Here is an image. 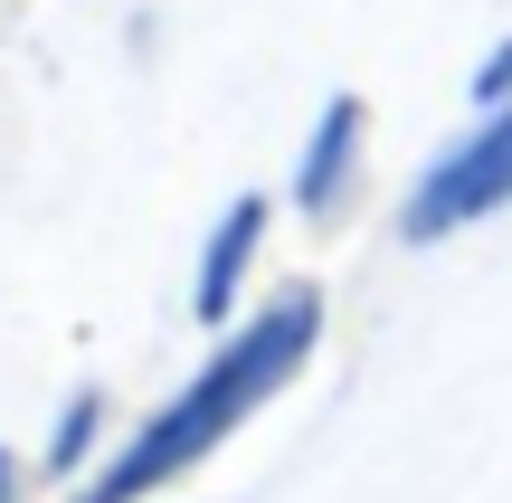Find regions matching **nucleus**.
<instances>
[{"label":"nucleus","instance_id":"f257e3e1","mask_svg":"<svg viewBox=\"0 0 512 503\" xmlns=\"http://www.w3.org/2000/svg\"><path fill=\"white\" fill-rule=\"evenodd\" d=\"M313 333H323V304H313L304 285H294V295H275L266 314H247V333H228L219 361H209V371L190 380L162 418H143V428L124 437V456H114L95 485H76V503H143V494H162L171 475H190V466H200V456L256 409V399L285 390V380L304 371Z\"/></svg>","mask_w":512,"mask_h":503},{"label":"nucleus","instance_id":"f03ea898","mask_svg":"<svg viewBox=\"0 0 512 503\" xmlns=\"http://www.w3.org/2000/svg\"><path fill=\"white\" fill-rule=\"evenodd\" d=\"M512 200V114H494L484 133H465V143H446L437 162H427V181L408 190L399 209V238H446V228H475L484 209Z\"/></svg>","mask_w":512,"mask_h":503},{"label":"nucleus","instance_id":"7ed1b4c3","mask_svg":"<svg viewBox=\"0 0 512 503\" xmlns=\"http://www.w3.org/2000/svg\"><path fill=\"white\" fill-rule=\"evenodd\" d=\"M256 238H266V200L247 190V200H228V209H219V228H209V257H200V314H209V323L238 304V276H247Z\"/></svg>","mask_w":512,"mask_h":503},{"label":"nucleus","instance_id":"20e7f679","mask_svg":"<svg viewBox=\"0 0 512 503\" xmlns=\"http://www.w3.org/2000/svg\"><path fill=\"white\" fill-rule=\"evenodd\" d=\"M351 143H361V105H351V95H332L323 124H313V143H304V162H294V200H304L313 219L342 200V181H351Z\"/></svg>","mask_w":512,"mask_h":503},{"label":"nucleus","instance_id":"39448f33","mask_svg":"<svg viewBox=\"0 0 512 503\" xmlns=\"http://www.w3.org/2000/svg\"><path fill=\"white\" fill-rule=\"evenodd\" d=\"M105 428V399L95 390H76L67 399V418H57V437H48V475H76V456H86V437Z\"/></svg>","mask_w":512,"mask_h":503},{"label":"nucleus","instance_id":"423d86ee","mask_svg":"<svg viewBox=\"0 0 512 503\" xmlns=\"http://www.w3.org/2000/svg\"><path fill=\"white\" fill-rule=\"evenodd\" d=\"M465 95H475L484 114H512V38H503V48H494V57L475 67V86H465Z\"/></svg>","mask_w":512,"mask_h":503},{"label":"nucleus","instance_id":"0eeeda50","mask_svg":"<svg viewBox=\"0 0 512 503\" xmlns=\"http://www.w3.org/2000/svg\"><path fill=\"white\" fill-rule=\"evenodd\" d=\"M0 503H19V466H10V447H0Z\"/></svg>","mask_w":512,"mask_h":503}]
</instances>
